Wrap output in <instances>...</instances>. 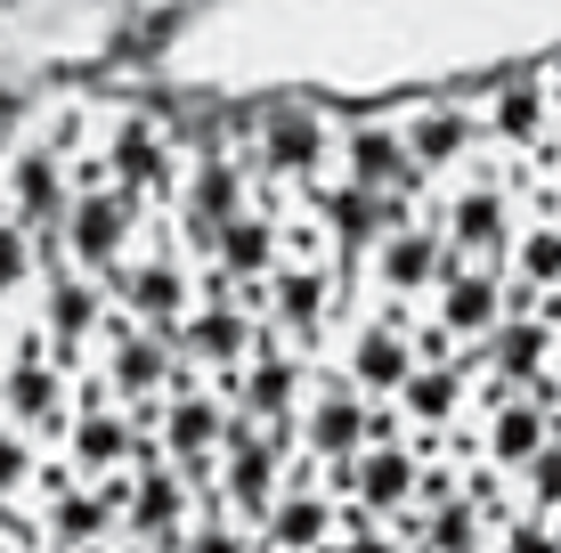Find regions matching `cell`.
<instances>
[{
	"mask_svg": "<svg viewBox=\"0 0 561 553\" xmlns=\"http://www.w3.org/2000/svg\"><path fill=\"white\" fill-rule=\"evenodd\" d=\"M244 171L253 187H318L334 171V114L309 99H261L253 106V139H244Z\"/></svg>",
	"mask_w": 561,
	"mask_h": 553,
	"instance_id": "1",
	"label": "cell"
},
{
	"mask_svg": "<svg viewBox=\"0 0 561 553\" xmlns=\"http://www.w3.org/2000/svg\"><path fill=\"white\" fill-rule=\"evenodd\" d=\"M99 163L114 187L147 204V212H171V187H180V130L147 106H106L99 123Z\"/></svg>",
	"mask_w": 561,
	"mask_h": 553,
	"instance_id": "2",
	"label": "cell"
},
{
	"mask_svg": "<svg viewBox=\"0 0 561 553\" xmlns=\"http://www.w3.org/2000/svg\"><path fill=\"white\" fill-rule=\"evenodd\" d=\"M432 220H439V237H448L456 261H505L513 228H520V204L505 196V180H496L489 163H463V180H448L432 196Z\"/></svg>",
	"mask_w": 561,
	"mask_h": 553,
	"instance_id": "3",
	"label": "cell"
},
{
	"mask_svg": "<svg viewBox=\"0 0 561 553\" xmlns=\"http://www.w3.org/2000/svg\"><path fill=\"white\" fill-rule=\"evenodd\" d=\"M99 285L114 293V310H123L130 326H154V334H171L187 310H196V261H187L171 237H154L147 253H130L123 269H106Z\"/></svg>",
	"mask_w": 561,
	"mask_h": 553,
	"instance_id": "4",
	"label": "cell"
},
{
	"mask_svg": "<svg viewBox=\"0 0 561 553\" xmlns=\"http://www.w3.org/2000/svg\"><path fill=\"white\" fill-rule=\"evenodd\" d=\"M66 415H73V375L49 358L42 326H25V334H16V350L0 358V424L33 431V440H57Z\"/></svg>",
	"mask_w": 561,
	"mask_h": 553,
	"instance_id": "5",
	"label": "cell"
},
{
	"mask_svg": "<svg viewBox=\"0 0 561 553\" xmlns=\"http://www.w3.org/2000/svg\"><path fill=\"white\" fill-rule=\"evenodd\" d=\"M334 171L358 180V187H375V196H408V204H423V212H432V196H439V187L408 163L391 114H351V123H334Z\"/></svg>",
	"mask_w": 561,
	"mask_h": 553,
	"instance_id": "6",
	"label": "cell"
},
{
	"mask_svg": "<svg viewBox=\"0 0 561 553\" xmlns=\"http://www.w3.org/2000/svg\"><path fill=\"white\" fill-rule=\"evenodd\" d=\"M408 326H415V310H408V301L375 293V318H358V326L342 334V383H351L358 399H399V383L415 375Z\"/></svg>",
	"mask_w": 561,
	"mask_h": 553,
	"instance_id": "7",
	"label": "cell"
},
{
	"mask_svg": "<svg viewBox=\"0 0 561 553\" xmlns=\"http://www.w3.org/2000/svg\"><path fill=\"white\" fill-rule=\"evenodd\" d=\"M391 130H399L408 163H415L432 187H448L463 163H480V114L463 106V99H415V106L391 114Z\"/></svg>",
	"mask_w": 561,
	"mask_h": 553,
	"instance_id": "8",
	"label": "cell"
},
{
	"mask_svg": "<svg viewBox=\"0 0 561 553\" xmlns=\"http://www.w3.org/2000/svg\"><path fill=\"white\" fill-rule=\"evenodd\" d=\"M0 204H9V220L25 228V237H42L73 204V163L57 155L49 139H9L0 147Z\"/></svg>",
	"mask_w": 561,
	"mask_h": 553,
	"instance_id": "9",
	"label": "cell"
},
{
	"mask_svg": "<svg viewBox=\"0 0 561 553\" xmlns=\"http://www.w3.org/2000/svg\"><path fill=\"white\" fill-rule=\"evenodd\" d=\"M33 293H42V342H49V358L57 367H82V350L106 334V318H114V293L99 277H82V269H49V277H33Z\"/></svg>",
	"mask_w": 561,
	"mask_h": 553,
	"instance_id": "10",
	"label": "cell"
},
{
	"mask_svg": "<svg viewBox=\"0 0 561 553\" xmlns=\"http://www.w3.org/2000/svg\"><path fill=\"white\" fill-rule=\"evenodd\" d=\"M99 350V383L114 407H139V399H163L171 391V367H180V350H171V334H154V326H130L123 310L106 318V334L90 342Z\"/></svg>",
	"mask_w": 561,
	"mask_h": 553,
	"instance_id": "11",
	"label": "cell"
},
{
	"mask_svg": "<svg viewBox=\"0 0 561 553\" xmlns=\"http://www.w3.org/2000/svg\"><path fill=\"white\" fill-rule=\"evenodd\" d=\"M309 350H294V342H277V334H253V358H244L237 375H228V407H244V415H261V424H294L301 415V399H309Z\"/></svg>",
	"mask_w": 561,
	"mask_h": 553,
	"instance_id": "12",
	"label": "cell"
},
{
	"mask_svg": "<svg viewBox=\"0 0 561 553\" xmlns=\"http://www.w3.org/2000/svg\"><path fill=\"white\" fill-rule=\"evenodd\" d=\"M187 521H196V488H187V472L163 464V456L130 464L123 538H139V545H154V553H180V545H187Z\"/></svg>",
	"mask_w": 561,
	"mask_h": 553,
	"instance_id": "13",
	"label": "cell"
},
{
	"mask_svg": "<svg viewBox=\"0 0 561 553\" xmlns=\"http://www.w3.org/2000/svg\"><path fill=\"white\" fill-rule=\"evenodd\" d=\"M277 261H285V204H277V187H253V204H244L237 220L211 228V253L196 261V269H220V277H237V285H261Z\"/></svg>",
	"mask_w": 561,
	"mask_h": 553,
	"instance_id": "14",
	"label": "cell"
},
{
	"mask_svg": "<svg viewBox=\"0 0 561 553\" xmlns=\"http://www.w3.org/2000/svg\"><path fill=\"white\" fill-rule=\"evenodd\" d=\"M439 269H448V237H439V220H432V212L382 228V237L366 244V277H375V293H391V301L432 293Z\"/></svg>",
	"mask_w": 561,
	"mask_h": 553,
	"instance_id": "15",
	"label": "cell"
},
{
	"mask_svg": "<svg viewBox=\"0 0 561 553\" xmlns=\"http://www.w3.org/2000/svg\"><path fill=\"white\" fill-rule=\"evenodd\" d=\"M366 407H375V399H358L334 367L309 375V399H301V415H294L301 456H309V464H342V456H358L366 448Z\"/></svg>",
	"mask_w": 561,
	"mask_h": 553,
	"instance_id": "16",
	"label": "cell"
},
{
	"mask_svg": "<svg viewBox=\"0 0 561 553\" xmlns=\"http://www.w3.org/2000/svg\"><path fill=\"white\" fill-rule=\"evenodd\" d=\"M496 318H505V261H456L448 253V269L432 285V326L448 342H480Z\"/></svg>",
	"mask_w": 561,
	"mask_h": 553,
	"instance_id": "17",
	"label": "cell"
},
{
	"mask_svg": "<svg viewBox=\"0 0 561 553\" xmlns=\"http://www.w3.org/2000/svg\"><path fill=\"white\" fill-rule=\"evenodd\" d=\"M480 114V139H496L505 155H537V147L553 139V99H546V73H513V82H496L489 90V106H472Z\"/></svg>",
	"mask_w": 561,
	"mask_h": 553,
	"instance_id": "18",
	"label": "cell"
},
{
	"mask_svg": "<svg viewBox=\"0 0 561 553\" xmlns=\"http://www.w3.org/2000/svg\"><path fill=\"white\" fill-rule=\"evenodd\" d=\"M325 538H334V497H325V481H285L277 505H268L261 529H253V545H268V553H318Z\"/></svg>",
	"mask_w": 561,
	"mask_h": 553,
	"instance_id": "19",
	"label": "cell"
},
{
	"mask_svg": "<svg viewBox=\"0 0 561 553\" xmlns=\"http://www.w3.org/2000/svg\"><path fill=\"white\" fill-rule=\"evenodd\" d=\"M505 277L537 285V293H561V212H520L513 253H505Z\"/></svg>",
	"mask_w": 561,
	"mask_h": 553,
	"instance_id": "20",
	"label": "cell"
},
{
	"mask_svg": "<svg viewBox=\"0 0 561 553\" xmlns=\"http://www.w3.org/2000/svg\"><path fill=\"white\" fill-rule=\"evenodd\" d=\"M513 481H520L513 497L529 505V512H546V521H561V440H546V448L529 456V464L513 472Z\"/></svg>",
	"mask_w": 561,
	"mask_h": 553,
	"instance_id": "21",
	"label": "cell"
},
{
	"mask_svg": "<svg viewBox=\"0 0 561 553\" xmlns=\"http://www.w3.org/2000/svg\"><path fill=\"white\" fill-rule=\"evenodd\" d=\"M33 277H42V269H33V237L9 220V204H0V310L33 293Z\"/></svg>",
	"mask_w": 561,
	"mask_h": 553,
	"instance_id": "22",
	"label": "cell"
},
{
	"mask_svg": "<svg viewBox=\"0 0 561 553\" xmlns=\"http://www.w3.org/2000/svg\"><path fill=\"white\" fill-rule=\"evenodd\" d=\"M33 472H42V440H33V431H16V424H0V505L25 497Z\"/></svg>",
	"mask_w": 561,
	"mask_h": 553,
	"instance_id": "23",
	"label": "cell"
},
{
	"mask_svg": "<svg viewBox=\"0 0 561 553\" xmlns=\"http://www.w3.org/2000/svg\"><path fill=\"white\" fill-rule=\"evenodd\" d=\"M99 553H154V545H139V538H114V545H99Z\"/></svg>",
	"mask_w": 561,
	"mask_h": 553,
	"instance_id": "24",
	"label": "cell"
},
{
	"mask_svg": "<svg viewBox=\"0 0 561 553\" xmlns=\"http://www.w3.org/2000/svg\"><path fill=\"white\" fill-rule=\"evenodd\" d=\"M0 553H9V538H0Z\"/></svg>",
	"mask_w": 561,
	"mask_h": 553,
	"instance_id": "25",
	"label": "cell"
}]
</instances>
